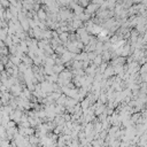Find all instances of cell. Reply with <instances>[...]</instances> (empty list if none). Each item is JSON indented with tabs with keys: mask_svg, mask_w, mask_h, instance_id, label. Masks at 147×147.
I'll use <instances>...</instances> for the list:
<instances>
[{
	"mask_svg": "<svg viewBox=\"0 0 147 147\" xmlns=\"http://www.w3.org/2000/svg\"><path fill=\"white\" fill-rule=\"evenodd\" d=\"M114 75H115V74H114V68H113V66H110V65L108 63V66H107L106 70H105V71H103V74H102V76H103V78L108 79V78L113 77Z\"/></svg>",
	"mask_w": 147,
	"mask_h": 147,
	"instance_id": "6da1fadb",
	"label": "cell"
},
{
	"mask_svg": "<svg viewBox=\"0 0 147 147\" xmlns=\"http://www.w3.org/2000/svg\"><path fill=\"white\" fill-rule=\"evenodd\" d=\"M68 38H69V32H62L59 35V40L62 43V45H66L68 43Z\"/></svg>",
	"mask_w": 147,
	"mask_h": 147,
	"instance_id": "7a4b0ae2",
	"label": "cell"
},
{
	"mask_svg": "<svg viewBox=\"0 0 147 147\" xmlns=\"http://www.w3.org/2000/svg\"><path fill=\"white\" fill-rule=\"evenodd\" d=\"M66 101H67V97L62 93L61 96H60V98H59L56 101H55V105H60V106H65V103H66Z\"/></svg>",
	"mask_w": 147,
	"mask_h": 147,
	"instance_id": "3957f363",
	"label": "cell"
},
{
	"mask_svg": "<svg viewBox=\"0 0 147 147\" xmlns=\"http://www.w3.org/2000/svg\"><path fill=\"white\" fill-rule=\"evenodd\" d=\"M0 5H1L5 9H7V8L11 6V4H9L8 0H0Z\"/></svg>",
	"mask_w": 147,
	"mask_h": 147,
	"instance_id": "277c9868",
	"label": "cell"
}]
</instances>
